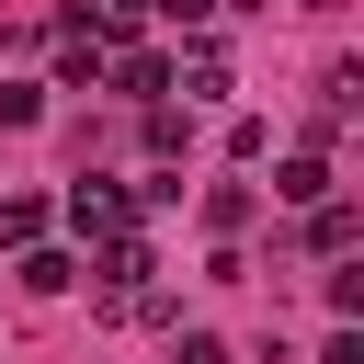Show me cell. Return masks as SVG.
<instances>
[{
  "mask_svg": "<svg viewBox=\"0 0 364 364\" xmlns=\"http://www.w3.org/2000/svg\"><path fill=\"white\" fill-rule=\"evenodd\" d=\"M353 239H364V216H353L341 193H318V205H307V250H330V262H341Z\"/></svg>",
  "mask_w": 364,
  "mask_h": 364,
  "instance_id": "4",
  "label": "cell"
},
{
  "mask_svg": "<svg viewBox=\"0 0 364 364\" xmlns=\"http://www.w3.org/2000/svg\"><path fill=\"white\" fill-rule=\"evenodd\" d=\"M0 239H11V250L46 239V205H34V193H0Z\"/></svg>",
  "mask_w": 364,
  "mask_h": 364,
  "instance_id": "10",
  "label": "cell"
},
{
  "mask_svg": "<svg viewBox=\"0 0 364 364\" xmlns=\"http://www.w3.org/2000/svg\"><path fill=\"white\" fill-rule=\"evenodd\" d=\"M11 284H23V296H68V284H80V262H68V250H46V239H23V273H11Z\"/></svg>",
  "mask_w": 364,
  "mask_h": 364,
  "instance_id": "6",
  "label": "cell"
},
{
  "mask_svg": "<svg viewBox=\"0 0 364 364\" xmlns=\"http://www.w3.org/2000/svg\"><path fill=\"white\" fill-rule=\"evenodd\" d=\"M171 91H182V102H228V57L193 34V46H182V68H171Z\"/></svg>",
  "mask_w": 364,
  "mask_h": 364,
  "instance_id": "3",
  "label": "cell"
},
{
  "mask_svg": "<svg viewBox=\"0 0 364 364\" xmlns=\"http://www.w3.org/2000/svg\"><path fill=\"white\" fill-rule=\"evenodd\" d=\"M148 11H171L182 34H193V23H216V0H148Z\"/></svg>",
  "mask_w": 364,
  "mask_h": 364,
  "instance_id": "14",
  "label": "cell"
},
{
  "mask_svg": "<svg viewBox=\"0 0 364 364\" xmlns=\"http://www.w3.org/2000/svg\"><path fill=\"white\" fill-rule=\"evenodd\" d=\"M102 80H114L125 102H159V91H171V68H159V57H102Z\"/></svg>",
  "mask_w": 364,
  "mask_h": 364,
  "instance_id": "7",
  "label": "cell"
},
{
  "mask_svg": "<svg viewBox=\"0 0 364 364\" xmlns=\"http://www.w3.org/2000/svg\"><path fill=\"white\" fill-rule=\"evenodd\" d=\"M80 11H91L102 34H136V23H148V0H80Z\"/></svg>",
  "mask_w": 364,
  "mask_h": 364,
  "instance_id": "13",
  "label": "cell"
},
{
  "mask_svg": "<svg viewBox=\"0 0 364 364\" xmlns=\"http://www.w3.org/2000/svg\"><path fill=\"white\" fill-rule=\"evenodd\" d=\"M273 193H284V205H318V193H330V159H318V148H307V159H284V171H273Z\"/></svg>",
  "mask_w": 364,
  "mask_h": 364,
  "instance_id": "9",
  "label": "cell"
},
{
  "mask_svg": "<svg viewBox=\"0 0 364 364\" xmlns=\"http://www.w3.org/2000/svg\"><path fill=\"white\" fill-rule=\"evenodd\" d=\"M102 57H114V34H102L91 11H57V91H91Z\"/></svg>",
  "mask_w": 364,
  "mask_h": 364,
  "instance_id": "1",
  "label": "cell"
},
{
  "mask_svg": "<svg viewBox=\"0 0 364 364\" xmlns=\"http://www.w3.org/2000/svg\"><path fill=\"white\" fill-rule=\"evenodd\" d=\"M148 273H159V262H148V239H136V228H125V239H102V296H136Z\"/></svg>",
  "mask_w": 364,
  "mask_h": 364,
  "instance_id": "5",
  "label": "cell"
},
{
  "mask_svg": "<svg viewBox=\"0 0 364 364\" xmlns=\"http://www.w3.org/2000/svg\"><path fill=\"white\" fill-rule=\"evenodd\" d=\"M353 102H364V68H330V80H318V136L353 125Z\"/></svg>",
  "mask_w": 364,
  "mask_h": 364,
  "instance_id": "8",
  "label": "cell"
},
{
  "mask_svg": "<svg viewBox=\"0 0 364 364\" xmlns=\"http://www.w3.org/2000/svg\"><path fill=\"white\" fill-rule=\"evenodd\" d=\"M318 364H364V341H353V330H341V341H330V353H318Z\"/></svg>",
  "mask_w": 364,
  "mask_h": 364,
  "instance_id": "15",
  "label": "cell"
},
{
  "mask_svg": "<svg viewBox=\"0 0 364 364\" xmlns=\"http://www.w3.org/2000/svg\"><path fill=\"white\" fill-rule=\"evenodd\" d=\"M34 114H46V91L34 80H0V125H34Z\"/></svg>",
  "mask_w": 364,
  "mask_h": 364,
  "instance_id": "11",
  "label": "cell"
},
{
  "mask_svg": "<svg viewBox=\"0 0 364 364\" xmlns=\"http://www.w3.org/2000/svg\"><path fill=\"white\" fill-rule=\"evenodd\" d=\"M171 364H239V353H228L216 330H182V341H171Z\"/></svg>",
  "mask_w": 364,
  "mask_h": 364,
  "instance_id": "12",
  "label": "cell"
},
{
  "mask_svg": "<svg viewBox=\"0 0 364 364\" xmlns=\"http://www.w3.org/2000/svg\"><path fill=\"white\" fill-rule=\"evenodd\" d=\"M68 228H80V239H125V228H136V193H125V182H68Z\"/></svg>",
  "mask_w": 364,
  "mask_h": 364,
  "instance_id": "2",
  "label": "cell"
}]
</instances>
